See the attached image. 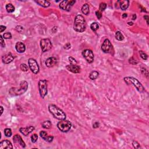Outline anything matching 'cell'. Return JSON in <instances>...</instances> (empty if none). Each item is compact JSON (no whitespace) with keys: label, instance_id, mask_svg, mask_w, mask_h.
<instances>
[{"label":"cell","instance_id":"obj_1","mask_svg":"<svg viewBox=\"0 0 149 149\" xmlns=\"http://www.w3.org/2000/svg\"><path fill=\"white\" fill-rule=\"evenodd\" d=\"M73 29L76 31L82 33L86 29V22L84 17L81 15L76 16L74 21Z\"/></svg>","mask_w":149,"mask_h":149},{"label":"cell","instance_id":"obj_2","mask_svg":"<svg viewBox=\"0 0 149 149\" xmlns=\"http://www.w3.org/2000/svg\"><path fill=\"white\" fill-rule=\"evenodd\" d=\"M48 110L55 118L60 121L65 119L67 118V115L64 111L54 104H50L48 105Z\"/></svg>","mask_w":149,"mask_h":149},{"label":"cell","instance_id":"obj_3","mask_svg":"<svg viewBox=\"0 0 149 149\" xmlns=\"http://www.w3.org/2000/svg\"><path fill=\"white\" fill-rule=\"evenodd\" d=\"M28 89V83L23 80L20 83L19 87H12L9 90V93L11 96H17L24 94Z\"/></svg>","mask_w":149,"mask_h":149},{"label":"cell","instance_id":"obj_4","mask_svg":"<svg viewBox=\"0 0 149 149\" xmlns=\"http://www.w3.org/2000/svg\"><path fill=\"white\" fill-rule=\"evenodd\" d=\"M124 81L126 82V84L128 85H133L136 88L137 90L140 93H142L144 91V88L143 86L142 85L140 82L136 78H134V77H130V76H128V77H124Z\"/></svg>","mask_w":149,"mask_h":149},{"label":"cell","instance_id":"obj_5","mask_svg":"<svg viewBox=\"0 0 149 149\" xmlns=\"http://www.w3.org/2000/svg\"><path fill=\"white\" fill-rule=\"evenodd\" d=\"M38 87H39V93L42 98H44L46 95L48 93V84L47 81L46 80H39L38 83Z\"/></svg>","mask_w":149,"mask_h":149},{"label":"cell","instance_id":"obj_6","mask_svg":"<svg viewBox=\"0 0 149 149\" xmlns=\"http://www.w3.org/2000/svg\"><path fill=\"white\" fill-rule=\"evenodd\" d=\"M57 127L61 131L64 133L68 132L72 127V123L68 120H61L57 123Z\"/></svg>","mask_w":149,"mask_h":149},{"label":"cell","instance_id":"obj_7","mask_svg":"<svg viewBox=\"0 0 149 149\" xmlns=\"http://www.w3.org/2000/svg\"><path fill=\"white\" fill-rule=\"evenodd\" d=\"M40 47L42 52H46L52 48V44L49 39H43L40 40Z\"/></svg>","mask_w":149,"mask_h":149},{"label":"cell","instance_id":"obj_8","mask_svg":"<svg viewBox=\"0 0 149 149\" xmlns=\"http://www.w3.org/2000/svg\"><path fill=\"white\" fill-rule=\"evenodd\" d=\"M101 50L104 53L112 54V52H114V48H113V45H112L109 40L108 39H105L103 43L101 46Z\"/></svg>","mask_w":149,"mask_h":149},{"label":"cell","instance_id":"obj_9","mask_svg":"<svg viewBox=\"0 0 149 149\" xmlns=\"http://www.w3.org/2000/svg\"><path fill=\"white\" fill-rule=\"evenodd\" d=\"M76 1H68V0H64L60 2L59 6L61 10H66V11H70L75 4Z\"/></svg>","mask_w":149,"mask_h":149},{"label":"cell","instance_id":"obj_10","mask_svg":"<svg viewBox=\"0 0 149 149\" xmlns=\"http://www.w3.org/2000/svg\"><path fill=\"white\" fill-rule=\"evenodd\" d=\"M28 65L30 69L35 74H37L40 71V67L36 60L33 58H29L28 60Z\"/></svg>","mask_w":149,"mask_h":149},{"label":"cell","instance_id":"obj_11","mask_svg":"<svg viewBox=\"0 0 149 149\" xmlns=\"http://www.w3.org/2000/svg\"><path fill=\"white\" fill-rule=\"evenodd\" d=\"M82 55L86 61L89 64H92L94 61V54L91 50H85L82 52Z\"/></svg>","mask_w":149,"mask_h":149},{"label":"cell","instance_id":"obj_12","mask_svg":"<svg viewBox=\"0 0 149 149\" xmlns=\"http://www.w3.org/2000/svg\"><path fill=\"white\" fill-rule=\"evenodd\" d=\"M14 58H15V57L14 56V55L11 52H8L6 54L2 56V61L4 64H8L12 62L13 60H14Z\"/></svg>","mask_w":149,"mask_h":149},{"label":"cell","instance_id":"obj_13","mask_svg":"<svg viewBox=\"0 0 149 149\" xmlns=\"http://www.w3.org/2000/svg\"><path fill=\"white\" fill-rule=\"evenodd\" d=\"M57 62V58L54 57H50L46 60L45 64H46V67H47L48 68H51V67H53L54 66L56 65Z\"/></svg>","mask_w":149,"mask_h":149},{"label":"cell","instance_id":"obj_14","mask_svg":"<svg viewBox=\"0 0 149 149\" xmlns=\"http://www.w3.org/2000/svg\"><path fill=\"white\" fill-rule=\"evenodd\" d=\"M67 70L74 73H78L80 72V67L77 65H68L66 66Z\"/></svg>","mask_w":149,"mask_h":149},{"label":"cell","instance_id":"obj_15","mask_svg":"<svg viewBox=\"0 0 149 149\" xmlns=\"http://www.w3.org/2000/svg\"><path fill=\"white\" fill-rule=\"evenodd\" d=\"M35 127L33 126H30L27 128H21L19 129V131L22 134L26 136L28 134H29L30 133L32 132L34 130H35Z\"/></svg>","mask_w":149,"mask_h":149},{"label":"cell","instance_id":"obj_16","mask_svg":"<svg viewBox=\"0 0 149 149\" xmlns=\"http://www.w3.org/2000/svg\"><path fill=\"white\" fill-rule=\"evenodd\" d=\"M13 146L10 141L8 140L2 141L0 143V149H12Z\"/></svg>","mask_w":149,"mask_h":149},{"label":"cell","instance_id":"obj_17","mask_svg":"<svg viewBox=\"0 0 149 149\" xmlns=\"http://www.w3.org/2000/svg\"><path fill=\"white\" fill-rule=\"evenodd\" d=\"M13 140H14V142L16 144H19L21 146V147H23V148H25L26 147V144L23 140H22V138H21V136H19V134H15V136L13 138Z\"/></svg>","mask_w":149,"mask_h":149},{"label":"cell","instance_id":"obj_18","mask_svg":"<svg viewBox=\"0 0 149 149\" xmlns=\"http://www.w3.org/2000/svg\"><path fill=\"white\" fill-rule=\"evenodd\" d=\"M40 136L43 140L48 143H51L54 139V136H48V134L45 131H41L40 132Z\"/></svg>","mask_w":149,"mask_h":149},{"label":"cell","instance_id":"obj_19","mask_svg":"<svg viewBox=\"0 0 149 149\" xmlns=\"http://www.w3.org/2000/svg\"><path fill=\"white\" fill-rule=\"evenodd\" d=\"M15 48L17 52H18L19 53H23L26 50V46L24 43H23L22 42L18 41L15 45Z\"/></svg>","mask_w":149,"mask_h":149},{"label":"cell","instance_id":"obj_20","mask_svg":"<svg viewBox=\"0 0 149 149\" xmlns=\"http://www.w3.org/2000/svg\"><path fill=\"white\" fill-rule=\"evenodd\" d=\"M118 2L119 3L120 8L122 10H125L128 9L129 6V1L128 0H124V1H118Z\"/></svg>","mask_w":149,"mask_h":149},{"label":"cell","instance_id":"obj_21","mask_svg":"<svg viewBox=\"0 0 149 149\" xmlns=\"http://www.w3.org/2000/svg\"><path fill=\"white\" fill-rule=\"evenodd\" d=\"M36 2L40 6H43L44 8H48L51 5V3L48 1H44V0H38L36 1Z\"/></svg>","mask_w":149,"mask_h":149},{"label":"cell","instance_id":"obj_22","mask_svg":"<svg viewBox=\"0 0 149 149\" xmlns=\"http://www.w3.org/2000/svg\"><path fill=\"white\" fill-rule=\"evenodd\" d=\"M82 12L86 15H89L90 12V6L88 4H85L83 5L82 8Z\"/></svg>","mask_w":149,"mask_h":149},{"label":"cell","instance_id":"obj_23","mask_svg":"<svg viewBox=\"0 0 149 149\" xmlns=\"http://www.w3.org/2000/svg\"><path fill=\"white\" fill-rule=\"evenodd\" d=\"M41 126L43 128L49 129L51 128L52 123H51V121H49V120H47V121H44V122L41 123Z\"/></svg>","mask_w":149,"mask_h":149},{"label":"cell","instance_id":"obj_24","mask_svg":"<svg viewBox=\"0 0 149 149\" xmlns=\"http://www.w3.org/2000/svg\"><path fill=\"white\" fill-rule=\"evenodd\" d=\"M98 76H99V73L97 71H93L89 74V78L91 80H95L98 77Z\"/></svg>","mask_w":149,"mask_h":149},{"label":"cell","instance_id":"obj_25","mask_svg":"<svg viewBox=\"0 0 149 149\" xmlns=\"http://www.w3.org/2000/svg\"><path fill=\"white\" fill-rule=\"evenodd\" d=\"M6 10L8 13H12L15 11V7L12 4H8L6 5Z\"/></svg>","mask_w":149,"mask_h":149},{"label":"cell","instance_id":"obj_26","mask_svg":"<svg viewBox=\"0 0 149 149\" xmlns=\"http://www.w3.org/2000/svg\"><path fill=\"white\" fill-rule=\"evenodd\" d=\"M115 38L118 41H122L124 39V36L121 33V31H118L115 33Z\"/></svg>","mask_w":149,"mask_h":149},{"label":"cell","instance_id":"obj_27","mask_svg":"<svg viewBox=\"0 0 149 149\" xmlns=\"http://www.w3.org/2000/svg\"><path fill=\"white\" fill-rule=\"evenodd\" d=\"M90 28L92 31L95 32V31H96L98 29V28H99V25H98V23H96V22H93L90 25Z\"/></svg>","mask_w":149,"mask_h":149},{"label":"cell","instance_id":"obj_28","mask_svg":"<svg viewBox=\"0 0 149 149\" xmlns=\"http://www.w3.org/2000/svg\"><path fill=\"white\" fill-rule=\"evenodd\" d=\"M4 134L6 137H10L12 133L11 129L10 128H6L4 130Z\"/></svg>","mask_w":149,"mask_h":149},{"label":"cell","instance_id":"obj_29","mask_svg":"<svg viewBox=\"0 0 149 149\" xmlns=\"http://www.w3.org/2000/svg\"><path fill=\"white\" fill-rule=\"evenodd\" d=\"M140 55V57L142 58L143 60H147L148 58V55L146 54L144 52H143V51H139Z\"/></svg>","mask_w":149,"mask_h":149},{"label":"cell","instance_id":"obj_30","mask_svg":"<svg viewBox=\"0 0 149 149\" xmlns=\"http://www.w3.org/2000/svg\"><path fill=\"white\" fill-rule=\"evenodd\" d=\"M20 68L22 70V71H23V72H27L29 70L28 66L25 64H21L20 65Z\"/></svg>","mask_w":149,"mask_h":149},{"label":"cell","instance_id":"obj_31","mask_svg":"<svg viewBox=\"0 0 149 149\" xmlns=\"http://www.w3.org/2000/svg\"><path fill=\"white\" fill-rule=\"evenodd\" d=\"M106 8H107L106 3H105V2H101V3H100L99 6V10L101 12L104 11L105 9H106Z\"/></svg>","mask_w":149,"mask_h":149},{"label":"cell","instance_id":"obj_32","mask_svg":"<svg viewBox=\"0 0 149 149\" xmlns=\"http://www.w3.org/2000/svg\"><path fill=\"white\" fill-rule=\"evenodd\" d=\"M68 60H69L70 64H71V65H77V62L76 61V60H75L74 58L72 57H69L68 58Z\"/></svg>","mask_w":149,"mask_h":149},{"label":"cell","instance_id":"obj_33","mask_svg":"<svg viewBox=\"0 0 149 149\" xmlns=\"http://www.w3.org/2000/svg\"><path fill=\"white\" fill-rule=\"evenodd\" d=\"M3 37L5 39H10L12 38V35L10 32L5 33L3 35Z\"/></svg>","mask_w":149,"mask_h":149},{"label":"cell","instance_id":"obj_34","mask_svg":"<svg viewBox=\"0 0 149 149\" xmlns=\"http://www.w3.org/2000/svg\"><path fill=\"white\" fill-rule=\"evenodd\" d=\"M38 135L37 134H33L31 136V140L32 143H36L37 141Z\"/></svg>","mask_w":149,"mask_h":149},{"label":"cell","instance_id":"obj_35","mask_svg":"<svg viewBox=\"0 0 149 149\" xmlns=\"http://www.w3.org/2000/svg\"><path fill=\"white\" fill-rule=\"evenodd\" d=\"M132 145H133V146H134V149H138L141 148L140 145L139 143H138V142H137V141H135V140L133 141V142H132Z\"/></svg>","mask_w":149,"mask_h":149},{"label":"cell","instance_id":"obj_36","mask_svg":"<svg viewBox=\"0 0 149 149\" xmlns=\"http://www.w3.org/2000/svg\"><path fill=\"white\" fill-rule=\"evenodd\" d=\"M129 62L130 63V64H132V65H136L138 64V61L136 60H134L133 57L130 58V59L129 60Z\"/></svg>","mask_w":149,"mask_h":149},{"label":"cell","instance_id":"obj_37","mask_svg":"<svg viewBox=\"0 0 149 149\" xmlns=\"http://www.w3.org/2000/svg\"><path fill=\"white\" fill-rule=\"evenodd\" d=\"M0 40H1V46L2 47V48H4L5 47V44L4 40V37H2V36H0Z\"/></svg>","mask_w":149,"mask_h":149},{"label":"cell","instance_id":"obj_38","mask_svg":"<svg viewBox=\"0 0 149 149\" xmlns=\"http://www.w3.org/2000/svg\"><path fill=\"white\" fill-rule=\"evenodd\" d=\"M16 30L19 33H22L23 31V27L21 26H17L15 28Z\"/></svg>","mask_w":149,"mask_h":149},{"label":"cell","instance_id":"obj_39","mask_svg":"<svg viewBox=\"0 0 149 149\" xmlns=\"http://www.w3.org/2000/svg\"><path fill=\"white\" fill-rule=\"evenodd\" d=\"M96 15L98 19H100L101 18H102V14H101V13L100 12V11H96Z\"/></svg>","mask_w":149,"mask_h":149},{"label":"cell","instance_id":"obj_40","mask_svg":"<svg viewBox=\"0 0 149 149\" xmlns=\"http://www.w3.org/2000/svg\"><path fill=\"white\" fill-rule=\"evenodd\" d=\"M71 44H70L69 43H67V44L64 46V48L66 50H69L71 48Z\"/></svg>","mask_w":149,"mask_h":149},{"label":"cell","instance_id":"obj_41","mask_svg":"<svg viewBox=\"0 0 149 149\" xmlns=\"http://www.w3.org/2000/svg\"><path fill=\"white\" fill-rule=\"evenodd\" d=\"M6 26H2V25H1V26H0V32H1V33L3 32V31H4L5 29H6Z\"/></svg>","mask_w":149,"mask_h":149},{"label":"cell","instance_id":"obj_42","mask_svg":"<svg viewBox=\"0 0 149 149\" xmlns=\"http://www.w3.org/2000/svg\"><path fill=\"white\" fill-rule=\"evenodd\" d=\"M99 126H100V123H98V122H95L94 124L93 125V128H95V129L97 128H98V127H99Z\"/></svg>","mask_w":149,"mask_h":149},{"label":"cell","instance_id":"obj_43","mask_svg":"<svg viewBox=\"0 0 149 149\" xmlns=\"http://www.w3.org/2000/svg\"><path fill=\"white\" fill-rule=\"evenodd\" d=\"M144 19L145 20L147 21V25H149V16L148 15H144Z\"/></svg>","mask_w":149,"mask_h":149},{"label":"cell","instance_id":"obj_44","mask_svg":"<svg viewBox=\"0 0 149 149\" xmlns=\"http://www.w3.org/2000/svg\"><path fill=\"white\" fill-rule=\"evenodd\" d=\"M0 108H1V114H0V115H2V113H3V112H4V108H3V107H2V106L1 107H0Z\"/></svg>","mask_w":149,"mask_h":149},{"label":"cell","instance_id":"obj_45","mask_svg":"<svg viewBox=\"0 0 149 149\" xmlns=\"http://www.w3.org/2000/svg\"><path fill=\"white\" fill-rule=\"evenodd\" d=\"M127 16H128L127 14H123V15H122V18H126Z\"/></svg>","mask_w":149,"mask_h":149},{"label":"cell","instance_id":"obj_46","mask_svg":"<svg viewBox=\"0 0 149 149\" xmlns=\"http://www.w3.org/2000/svg\"><path fill=\"white\" fill-rule=\"evenodd\" d=\"M136 14H134L132 16V19L133 20H136Z\"/></svg>","mask_w":149,"mask_h":149},{"label":"cell","instance_id":"obj_47","mask_svg":"<svg viewBox=\"0 0 149 149\" xmlns=\"http://www.w3.org/2000/svg\"><path fill=\"white\" fill-rule=\"evenodd\" d=\"M128 25H134V23H132V22H128Z\"/></svg>","mask_w":149,"mask_h":149}]
</instances>
